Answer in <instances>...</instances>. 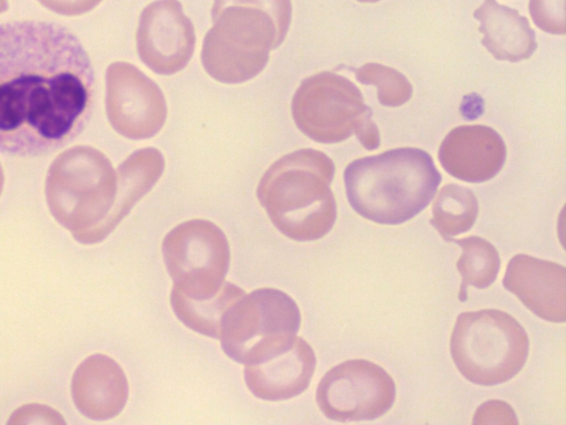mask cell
<instances>
[{
    "label": "cell",
    "mask_w": 566,
    "mask_h": 425,
    "mask_svg": "<svg viewBox=\"0 0 566 425\" xmlns=\"http://www.w3.org/2000/svg\"><path fill=\"white\" fill-rule=\"evenodd\" d=\"M8 9V0H0V13Z\"/></svg>",
    "instance_id": "28"
},
{
    "label": "cell",
    "mask_w": 566,
    "mask_h": 425,
    "mask_svg": "<svg viewBox=\"0 0 566 425\" xmlns=\"http://www.w3.org/2000/svg\"><path fill=\"white\" fill-rule=\"evenodd\" d=\"M46 9L62 15H80L93 10L102 0H38Z\"/></svg>",
    "instance_id": "27"
},
{
    "label": "cell",
    "mask_w": 566,
    "mask_h": 425,
    "mask_svg": "<svg viewBox=\"0 0 566 425\" xmlns=\"http://www.w3.org/2000/svg\"><path fill=\"white\" fill-rule=\"evenodd\" d=\"M478 212V199L471 189L447 184L433 201L430 224L444 240H451L472 228Z\"/></svg>",
    "instance_id": "20"
},
{
    "label": "cell",
    "mask_w": 566,
    "mask_h": 425,
    "mask_svg": "<svg viewBox=\"0 0 566 425\" xmlns=\"http://www.w3.org/2000/svg\"><path fill=\"white\" fill-rule=\"evenodd\" d=\"M163 256L171 292L189 299L214 297L223 287L230 265V247L213 222L192 219L172 228L163 240Z\"/></svg>",
    "instance_id": "9"
},
{
    "label": "cell",
    "mask_w": 566,
    "mask_h": 425,
    "mask_svg": "<svg viewBox=\"0 0 566 425\" xmlns=\"http://www.w3.org/2000/svg\"><path fill=\"white\" fill-rule=\"evenodd\" d=\"M90 56L67 28L52 21L0 24V151L50 154L75 139L93 108Z\"/></svg>",
    "instance_id": "1"
},
{
    "label": "cell",
    "mask_w": 566,
    "mask_h": 425,
    "mask_svg": "<svg viewBox=\"0 0 566 425\" xmlns=\"http://www.w3.org/2000/svg\"><path fill=\"white\" fill-rule=\"evenodd\" d=\"M244 291L226 281L222 289L211 298L189 299L170 293V304L177 318L189 329L200 334L219 339L221 322L226 311Z\"/></svg>",
    "instance_id": "19"
},
{
    "label": "cell",
    "mask_w": 566,
    "mask_h": 425,
    "mask_svg": "<svg viewBox=\"0 0 566 425\" xmlns=\"http://www.w3.org/2000/svg\"><path fill=\"white\" fill-rule=\"evenodd\" d=\"M230 3H249L268 10L286 30L292 20L291 0H214L212 8H220Z\"/></svg>",
    "instance_id": "26"
},
{
    "label": "cell",
    "mask_w": 566,
    "mask_h": 425,
    "mask_svg": "<svg viewBox=\"0 0 566 425\" xmlns=\"http://www.w3.org/2000/svg\"><path fill=\"white\" fill-rule=\"evenodd\" d=\"M213 25L201 49L206 72L226 84L252 80L265 68L270 51L284 41L287 31L265 9L230 3L211 11Z\"/></svg>",
    "instance_id": "5"
},
{
    "label": "cell",
    "mask_w": 566,
    "mask_h": 425,
    "mask_svg": "<svg viewBox=\"0 0 566 425\" xmlns=\"http://www.w3.org/2000/svg\"><path fill=\"white\" fill-rule=\"evenodd\" d=\"M396 397L392 377L378 364L364 359L329 369L316 390L322 413L337 422L375 419L386 414Z\"/></svg>",
    "instance_id": "10"
},
{
    "label": "cell",
    "mask_w": 566,
    "mask_h": 425,
    "mask_svg": "<svg viewBox=\"0 0 566 425\" xmlns=\"http://www.w3.org/2000/svg\"><path fill=\"white\" fill-rule=\"evenodd\" d=\"M165 168L161 153L145 147L132 153L117 168V193L114 205L86 243L103 240L159 180Z\"/></svg>",
    "instance_id": "18"
},
{
    "label": "cell",
    "mask_w": 566,
    "mask_h": 425,
    "mask_svg": "<svg viewBox=\"0 0 566 425\" xmlns=\"http://www.w3.org/2000/svg\"><path fill=\"white\" fill-rule=\"evenodd\" d=\"M528 12L535 25L544 32L566 33L565 0H530Z\"/></svg>",
    "instance_id": "23"
},
{
    "label": "cell",
    "mask_w": 566,
    "mask_h": 425,
    "mask_svg": "<svg viewBox=\"0 0 566 425\" xmlns=\"http://www.w3.org/2000/svg\"><path fill=\"white\" fill-rule=\"evenodd\" d=\"M291 112L297 128L315 142L334 144L355 135L366 149L380 144L361 92L339 74L325 71L304 79L293 95Z\"/></svg>",
    "instance_id": "7"
},
{
    "label": "cell",
    "mask_w": 566,
    "mask_h": 425,
    "mask_svg": "<svg viewBox=\"0 0 566 425\" xmlns=\"http://www.w3.org/2000/svg\"><path fill=\"white\" fill-rule=\"evenodd\" d=\"M355 76L360 83L376 87L378 102L384 106H401L412 96L411 83L394 68L366 63L355 70Z\"/></svg>",
    "instance_id": "22"
},
{
    "label": "cell",
    "mask_w": 566,
    "mask_h": 425,
    "mask_svg": "<svg viewBox=\"0 0 566 425\" xmlns=\"http://www.w3.org/2000/svg\"><path fill=\"white\" fill-rule=\"evenodd\" d=\"M357 1L373 3V2H378L379 0H357Z\"/></svg>",
    "instance_id": "30"
},
{
    "label": "cell",
    "mask_w": 566,
    "mask_h": 425,
    "mask_svg": "<svg viewBox=\"0 0 566 425\" xmlns=\"http://www.w3.org/2000/svg\"><path fill=\"white\" fill-rule=\"evenodd\" d=\"M441 182L430 154L398 147L350 162L344 170L347 199L365 219L403 224L432 200Z\"/></svg>",
    "instance_id": "2"
},
{
    "label": "cell",
    "mask_w": 566,
    "mask_h": 425,
    "mask_svg": "<svg viewBox=\"0 0 566 425\" xmlns=\"http://www.w3.org/2000/svg\"><path fill=\"white\" fill-rule=\"evenodd\" d=\"M117 193V173L92 146H74L51 164L45 183L53 217L86 243L109 214Z\"/></svg>",
    "instance_id": "4"
},
{
    "label": "cell",
    "mask_w": 566,
    "mask_h": 425,
    "mask_svg": "<svg viewBox=\"0 0 566 425\" xmlns=\"http://www.w3.org/2000/svg\"><path fill=\"white\" fill-rule=\"evenodd\" d=\"M3 180H4L3 172H2V168H1V165H0V195H1V191H2V187H3Z\"/></svg>",
    "instance_id": "29"
},
{
    "label": "cell",
    "mask_w": 566,
    "mask_h": 425,
    "mask_svg": "<svg viewBox=\"0 0 566 425\" xmlns=\"http://www.w3.org/2000/svg\"><path fill=\"white\" fill-rule=\"evenodd\" d=\"M473 424H517L516 415L512 407L502 401H488L476 410Z\"/></svg>",
    "instance_id": "25"
},
{
    "label": "cell",
    "mask_w": 566,
    "mask_h": 425,
    "mask_svg": "<svg viewBox=\"0 0 566 425\" xmlns=\"http://www.w3.org/2000/svg\"><path fill=\"white\" fill-rule=\"evenodd\" d=\"M10 424H62L64 423L61 415L49 406L40 404H29L15 410L11 418L8 421Z\"/></svg>",
    "instance_id": "24"
},
{
    "label": "cell",
    "mask_w": 566,
    "mask_h": 425,
    "mask_svg": "<svg viewBox=\"0 0 566 425\" xmlns=\"http://www.w3.org/2000/svg\"><path fill=\"white\" fill-rule=\"evenodd\" d=\"M300 325L301 312L290 296L261 288L244 293L226 311L219 339L230 359L247 365L284 350Z\"/></svg>",
    "instance_id": "8"
},
{
    "label": "cell",
    "mask_w": 566,
    "mask_h": 425,
    "mask_svg": "<svg viewBox=\"0 0 566 425\" xmlns=\"http://www.w3.org/2000/svg\"><path fill=\"white\" fill-rule=\"evenodd\" d=\"M316 366L312 346L295 336L282 351L268 359L247 364L244 380L251 393L265 401H283L303 393Z\"/></svg>",
    "instance_id": "15"
},
{
    "label": "cell",
    "mask_w": 566,
    "mask_h": 425,
    "mask_svg": "<svg viewBox=\"0 0 566 425\" xmlns=\"http://www.w3.org/2000/svg\"><path fill=\"white\" fill-rule=\"evenodd\" d=\"M105 103L112 127L129 139L155 136L167 118L160 87L127 62H114L107 68Z\"/></svg>",
    "instance_id": "11"
},
{
    "label": "cell",
    "mask_w": 566,
    "mask_h": 425,
    "mask_svg": "<svg viewBox=\"0 0 566 425\" xmlns=\"http://www.w3.org/2000/svg\"><path fill=\"white\" fill-rule=\"evenodd\" d=\"M528 350V336L521 323L495 309L462 312L450 338V352L458 371L482 386L513 379L523 369Z\"/></svg>",
    "instance_id": "6"
},
{
    "label": "cell",
    "mask_w": 566,
    "mask_h": 425,
    "mask_svg": "<svg viewBox=\"0 0 566 425\" xmlns=\"http://www.w3.org/2000/svg\"><path fill=\"white\" fill-rule=\"evenodd\" d=\"M71 390L77 410L94 421L115 417L128 398V383L123 369L104 354H93L77 366Z\"/></svg>",
    "instance_id": "16"
},
{
    "label": "cell",
    "mask_w": 566,
    "mask_h": 425,
    "mask_svg": "<svg viewBox=\"0 0 566 425\" xmlns=\"http://www.w3.org/2000/svg\"><path fill=\"white\" fill-rule=\"evenodd\" d=\"M473 17L480 22L483 46L496 60L521 62L537 49L535 31L517 10L496 0H483Z\"/></svg>",
    "instance_id": "17"
},
{
    "label": "cell",
    "mask_w": 566,
    "mask_h": 425,
    "mask_svg": "<svg viewBox=\"0 0 566 425\" xmlns=\"http://www.w3.org/2000/svg\"><path fill=\"white\" fill-rule=\"evenodd\" d=\"M137 52L143 63L157 74L181 71L192 58L196 33L178 0H156L142 12Z\"/></svg>",
    "instance_id": "12"
},
{
    "label": "cell",
    "mask_w": 566,
    "mask_h": 425,
    "mask_svg": "<svg viewBox=\"0 0 566 425\" xmlns=\"http://www.w3.org/2000/svg\"><path fill=\"white\" fill-rule=\"evenodd\" d=\"M451 241L462 248L457 269L462 277L459 299L465 301L468 287L485 289L495 281L501 259L496 248L482 237L469 236Z\"/></svg>",
    "instance_id": "21"
},
{
    "label": "cell",
    "mask_w": 566,
    "mask_h": 425,
    "mask_svg": "<svg viewBox=\"0 0 566 425\" xmlns=\"http://www.w3.org/2000/svg\"><path fill=\"white\" fill-rule=\"evenodd\" d=\"M438 158L452 177L467 183H484L502 169L506 145L490 126L461 125L446 135L439 146Z\"/></svg>",
    "instance_id": "13"
},
{
    "label": "cell",
    "mask_w": 566,
    "mask_h": 425,
    "mask_svg": "<svg viewBox=\"0 0 566 425\" xmlns=\"http://www.w3.org/2000/svg\"><path fill=\"white\" fill-rule=\"evenodd\" d=\"M334 173L335 165L326 154L302 148L270 166L256 196L284 236L297 241L317 240L333 228L337 216L331 189Z\"/></svg>",
    "instance_id": "3"
},
{
    "label": "cell",
    "mask_w": 566,
    "mask_h": 425,
    "mask_svg": "<svg viewBox=\"0 0 566 425\" xmlns=\"http://www.w3.org/2000/svg\"><path fill=\"white\" fill-rule=\"evenodd\" d=\"M566 269L553 261L525 253L512 257L503 287L538 318L563 323L566 320Z\"/></svg>",
    "instance_id": "14"
}]
</instances>
